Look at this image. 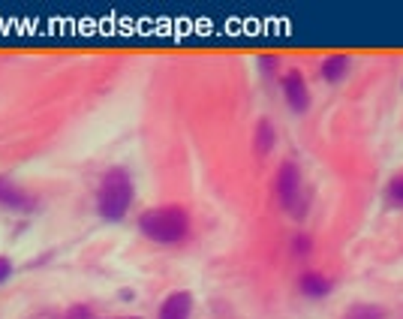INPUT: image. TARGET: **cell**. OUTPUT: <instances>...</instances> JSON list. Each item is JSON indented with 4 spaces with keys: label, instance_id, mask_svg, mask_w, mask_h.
<instances>
[{
    "label": "cell",
    "instance_id": "obj_4",
    "mask_svg": "<svg viewBox=\"0 0 403 319\" xmlns=\"http://www.w3.org/2000/svg\"><path fill=\"white\" fill-rule=\"evenodd\" d=\"M283 91H286V99L295 112H307L310 97H307V85H304V78H301V73H289L283 78Z\"/></svg>",
    "mask_w": 403,
    "mask_h": 319
},
{
    "label": "cell",
    "instance_id": "obj_9",
    "mask_svg": "<svg viewBox=\"0 0 403 319\" xmlns=\"http://www.w3.org/2000/svg\"><path fill=\"white\" fill-rule=\"evenodd\" d=\"M0 202H3V205H13V208H27V205H30V199L18 196V190H13L9 184L0 181Z\"/></svg>",
    "mask_w": 403,
    "mask_h": 319
},
{
    "label": "cell",
    "instance_id": "obj_1",
    "mask_svg": "<svg viewBox=\"0 0 403 319\" xmlns=\"http://www.w3.org/2000/svg\"><path fill=\"white\" fill-rule=\"evenodd\" d=\"M139 229L150 238V241H163V244H172L181 241L190 229V217L184 208L178 205H169V208H157V211H148L142 214L139 220Z\"/></svg>",
    "mask_w": 403,
    "mask_h": 319
},
{
    "label": "cell",
    "instance_id": "obj_3",
    "mask_svg": "<svg viewBox=\"0 0 403 319\" xmlns=\"http://www.w3.org/2000/svg\"><path fill=\"white\" fill-rule=\"evenodd\" d=\"M274 190H277L280 205L289 208L292 202H295V196H298V166H295V163H286V166L277 172V178H274Z\"/></svg>",
    "mask_w": 403,
    "mask_h": 319
},
{
    "label": "cell",
    "instance_id": "obj_2",
    "mask_svg": "<svg viewBox=\"0 0 403 319\" xmlns=\"http://www.w3.org/2000/svg\"><path fill=\"white\" fill-rule=\"evenodd\" d=\"M129 202H133V184L124 172H112L106 175L103 187H99V214L106 220H120L127 214Z\"/></svg>",
    "mask_w": 403,
    "mask_h": 319
},
{
    "label": "cell",
    "instance_id": "obj_5",
    "mask_svg": "<svg viewBox=\"0 0 403 319\" xmlns=\"http://www.w3.org/2000/svg\"><path fill=\"white\" fill-rule=\"evenodd\" d=\"M190 311H193V298H190V292H175L163 304L160 319H190Z\"/></svg>",
    "mask_w": 403,
    "mask_h": 319
},
{
    "label": "cell",
    "instance_id": "obj_10",
    "mask_svg": "<svg viewBox=\"0 0 403 319\" xmlns=\"http://www.w3.org/2000/svg\"><path fill=\"white\" fill-rule=\"evenodd\" d=\"M388 196L395 199V202H400V205H403V175H400V178H395V181L388 184Z\"/></svg>",
    "mask_w": 403,
    "mask_h": 319
},
{
    "label": "cell",
    "instance_id": "obj_7",
    "mask_svg": "<svg viewBox=\"0 0 403 319\" xmlns=\"http://www.w3.org/2000/svg\"><path fill=\"white\" fill-rule=\"evenodd\" d=\"M301 289H304L307 295H325L328 292V281L319 274H304L301 277Z\"/></svg>",
    "mask_w": 403,
    "mask_h": 319
},
{
    "label": "cell",
    "instance_id": "obj_6",
    "mask_svg": "<svg viewBox=\"0 0 403 319\" xmlns=\"http://www.w3.org/2000/svg\"><path fill=\"white\" fill-rule=\"evenodd\" d=\"M346 69H349V57L334 55V57H328V61H322V78H325V82H340V78L346 76Z\"/></svg>",
    "mask_w": 403,
    "mask_h": 319
},
{
    "label": "cell",
    "instance_id": "obj_8",
    "mask_svg": "<svg viewBox=\"0 0 403 319\" xmlns=\"http://www.w3.org/2000/svg\"><path fill=\"white\" fill-rule=\"evenodd\" d=\"M271 145H274V129H271L268 121H259V127H256V151L265 154Z\"/></svg>",
    "mask_w": 403,
    "mask_h": 319
},
{
    "label": "cell",
    "instance_id": "obj_11",
    "mask_svg": "<svg viewBox=\"0 0 403 319\" xmlns=\"http://www.w3.org/2000/svg\"><path fill=\"white\" fill-rule=\"evenodd\" d=\"M6 277H9V262H6V259H0V283H3Z\"/></svg>",
    "mask_w": 403,
    "mask_h": 319
}]
</instances>
